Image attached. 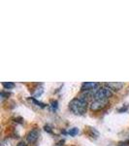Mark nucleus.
I'll return each mask as SVG.
<instances>
[{"label":"nucleus","instance_id":"1","mask_svg":"<svg viewBox=\"0 0 129 146\" xmlns=\"http://www.w3.org/2000/svg\"><path fill=\"white\" fill-rule=\"evenodd\" d=\"M69 109L75 115H84L88 110V100L84 96L75 98L69 102Z\"/></svg>","mask_w":129,"mask_h":146},{"label":"nucleus","instance_id":"2","mask_svg":"<svg viewBox=\"0 0 129 146\" xmlns=\"http://www.w3.org/2000/svg\"><path fill=\"white\" fill-rule=\"evenodd\" d=\"M113 96V91L107 86L101 87L97 90L94 91L93 93V98L94 100H108Z\"/></svg>","mask_w":129,"mask_h":146},{"label":"nucleus","instance_id":"3","mask_svg":"<svg viewBox=\"0 0 129 146\" xmlns=\"http://www.w3.org/2000/svg\"><path fill=\"white\" fill-rule=\"evenodd\" d=\"M108 100H93L92 102L90 103V108L91 111H99L107 106Z\"/></svg>","mask_w":129,"mask_h":146},{"label":"nucleus","instance_id":"4","mask_svg":"<svg viewBox=\"0 0 129 146\" xmlns=\"http://www.w3.org/2000/svg\"><path fill=\"white\" fill-rule=\"evenodd\" d=\"M39 135H40V131L38 129H31V131H29V133H27L26 135V139L29 143H34L36 142L37 140H38L39 138Z\"/></svg>","mask_w":129,"mask_h":146},{"label":"nucleus","instance_id":"5","mask_svg":"<svg viewBox=\"0 0 129 146\" xmlns=\"http://www.w3.org/2000/svg\"><path fill=\"white\" fill-rule=\"evenodd\" d=\"M97 87H98V83H96V82H84V83H83V85H82L81 90L84 92L93 91V90H96Z\"/></svg>","mask_w":129,"mask_h":146},{"label":"nucleus","instance_id":"6","mask_svg":"<svg viewBox=\"0 0 129 146\" xmlns=\"http://www.w3.org/2000/svg\"><path fill=\"white\" fill-rule=\"evenodd\" d=\"M106 86L111 89L112 91H119L124 86V84L121 82H108Z\"/></svg>","mask_w":129,"mask_h":146},{"label":"nucleus","instance_id":"7","mask_svg":"<svg viewBox=\"0 0 129 146\" xmlns=\"http://www.w3.org/2000/svg\"><path fill=\"white\" fill-rule=\"evenodd\" d=\"M67 133H69L70 135L75 136V135H77L79 133V129H78V128H71V129H68Z\"/></svg>","mask_w":129,"mask_h":146},{"label":"nucleus","instance_id":"8","mask_svg":"<svg viewBox=\"0 0 129 146\" xmlns=\"http://www.w3.org/2000/svg\"><path fill=\"white\" fill-rule=\"evenodd\" d=\"M2 86H3L6 90H9V89L14 88V87H15V84L12 83V82H4V83H2Z\"/></svg>","mask_w":129,"mask_h":146},{"label":"nucleus","instance_id":"9","mask_svg":"<svg viewBox=\"0 0 129 146\" xmlns=\"http://www.w3.org/2000/svg\"><path fill=\"white\" fill-rule=\"evenodd\" d=\"M11 143H12L11 138H6V139H4L2 141V146H13Z\"/></svg>","mask_w":129,"mask_h":146},{"label":"nucleus","instance_id":"10","mask_svg":"<svg viewBox=\"0 0 129 146\" xmlns=\"http://www.w3.org/2000/svg\"><path fill=\"white\" fill-rule=\"evenodd\" d=\"M32 100H33L34 102L36 103V104H38L39 106H41V107H44V106H45V104H44L43 102H41V101H38V100H35V98H32Z\"/></svg>","mask_w":129,"mask_h":146},{"label":"nucleus","instance_id":"11","mask_svg":"<svg viewBox=\"0 0 129 146\" xmlns=\"http://www.w3.org/2000/svg\"><path fill=\"white\" fill-rule=\"evenodd\" d=\"M55 146H64V140H60V141H58L57 143L55 145Z\"/></svg>","mask_w":129,"mask_h":146},{"label":"nucleus","instance_id":"12","mask_svg":"<svg viewBox=\"0 0 129 146\" xmlns=\"http://www.w3.org/2000/svg\"><path fill=\"white\" fill-rule=\"evenodd\" d=\"M17 146H27L26 142H24V141H20V142L18 143Z\"/></svg>","mask_w":129,"mask_h":146},{"label":"nucleus","instance_id":"13","mask_svg":"<svg viewBox=\"0 0 129 146\" xmlns=\"http://www.w3.org/2000/svg\"><path fill=\"white\" fill-rule=\"evenodd\" d=\"M53 109H56V108H57V101L56 100H55V101H53Z\"/></svg>","mask_w":129,"mask_h":146},{"label":"nucleus","instance_id":"14","mask_svg":"<svg viewBox=\"0 0 129 146\" xmlns=\"http://www.w3.org/2000/svg\"><path fill=\"white\" fill-rule=\"evenodd\" d=\"M118 146H129V143L128 142H120Z\"/></svg>","mask_w":129,"mask_h":146},{"label":"nucleus","instance_id":"15","mask_svg":"<svg viewBox=\"0 0 129 146\" xmlns=\"http://www.w3.org/2000/svg\"><path fill=\"white\" fill-rule=\"evenodd\" d=\"M45 129H46V131H48L49 133H51V128L49 126H45Z\"/></svg>","mask_w":129,"mask_h":146}]
</instances>
